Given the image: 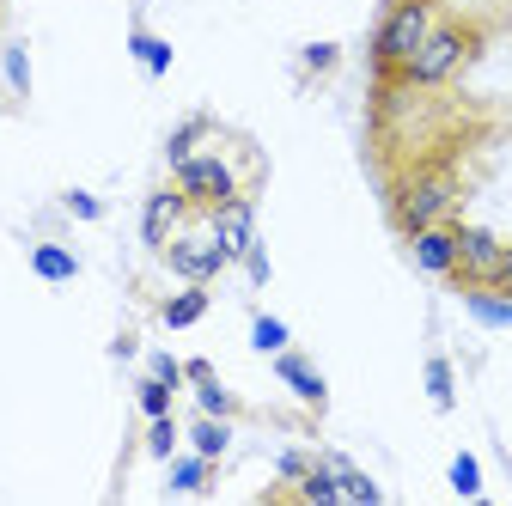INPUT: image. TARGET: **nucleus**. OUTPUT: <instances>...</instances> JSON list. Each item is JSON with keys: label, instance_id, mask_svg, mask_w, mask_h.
I'll return each instance as SVG.
<instances>
[{"label": "nucleus", "instance_id": "nucleus-1", "mask_svg": "<svg viewBox=\"0 0 512 506\" xmlns=\"http://www.w3.org/2000/svg\"><path fill=\"white\" fill-rule=\"evenodd\" d=\"M433 25H439V0H384V13L372 25V74L397 80Z\"/></svg>", "mask_w": 512, "mask_h": 506}, {"label": "nucleus", "instance_id": "nucleus-2", "mask_svg": "<svg viewBox=\"0 0 512 506\" xmlns=\"http://www.w3.org/2000/svg\"><path fill=\"white\" fill-rule=\"evenodd\" d=\"M470 55H476V31L439 13V25L421 37V49L409 55V68H403L397 80L415 86V92H439V86H452V80L470 68Z\"/></svg>", "mask_w": 512, "mask_h": 506}, {"label": "nucleus", "instance_id": "nucleus-3", "mask_svg": "<svg viewBox=\"0 0 512 506\" xmlns=\"http://www.w3.org/2000/svg\"><path fill=\"white\" fill-rule=\"evenodd\" d=\"M458 171L452 165H415L403 183H397V196H391V214H397V232H421L433 220H452L458 214Z\"/></svg>", "mask_w": 512, "mask_h": 506}, {"label": "nucleus", "instance_id": "nucleus-4", "mask_svg": "<svg viewBox=\"0 0 512 506\" xmlns=\"http://www.w3.org/2000/svg\"><path fill=\"white\" fill-rule=\"evenodd\" d=\"M171 183L189 196V208H220L238 196V171L220 159V153H189L171 165Z\"/></svg>", "mask_w": 512, "mask_h": 506}, {"label": "nucleus", "instance_id": "nucleus-5", "mask_svg": "<svg viewBox=\"0 0 512 506\" xmlns=\"http://www.w3.org/2000/svg\"><path fill=\"white\" fill-rule=\"evenodd\" d=\"M500 238L488 232V226H458V269H452V281L458 287H494L500 281Z\"/></svg>", "mask_w": 512, "mask_h": 506}, {"label": "nucleus", "instance_id": "nucleus-6", "mask_svg": "<svg viewBox=\"0 0 512 506\" xmlns=\"http://www.w3.org/2000/svg\"><path fill=\"white\" fill-rule=\"evenodd\" d=\"M165 263L183 275V281H214L220 269H226V250H220V238H214V226L208 232H196V238H189V232H177L171 244H165Z\"/></svg>", "mask_w": 512, "mask_h": 506}, {"label": "nucleus", "instance_id": "nucleus-7", "mask_svg": "<svg viewBox=\"0 0 512 506\" xmlns=\"http://www.w3.org/2000/svg\"><path fill=\"white\" fill-rule=\"evenodd\" d=\"M409 263L421 275H445V281H452V269H458V220H433V226L409 232Z\"/></svg>", "mask_w": 512, "mask_h": 506}, {"label": "nucleus", "instance_id": "nucleus-8", "mask_svg": "<svg viewBox=\"0 0 512 506\" xmlns=\"http://www.w3.org/2000/svg\"><path fill=\"white\" fill-rule=\"evenodd\" d=\"M183 220H189V196L171 183V189H153L147 196V208H141V238H147V250H165L177 232H183Z\"/></svg>", "mask_w": 512, "mask_h": 506}, {"label": "nucleus", "instance_id": "nucleus-9", "mask_svg": "<svg viewBox=\"0 0 512 506\" xmlns=\"http://www.w3.org/2000/svg\"><path fill=\"white\" fill-rule=\"evenodd\" d=\"M208 226H214V238H220V250H226V263H244V250L256 244V208H250L244 196H232V202L208 208Z\"/></svg>", "mask_w": 512, "mask_h": 506}, {"label": "nucleus", "instance_id": "nucleus-10", "mask_svg": "<svg viewBox=\"0 0 512 506\" xmlns=\"http://www.w3.org/2000/svg\"><path fill=\"white\" fill-rule=\"evenodd\" d=\"M275 378H281V385H287L299 403H311V409H324V403H330L324 372H317L305 354H293V348H281V354H275Z\"/></svg>", "mask_w": 512, "mask_h": 506}, {"label": "nucleus", "instance_id": "nucleus-11", "mask_svg": "<svg viewBox=\"0 0 512 506\" xmlns=\"http://www.w3.org/2000/svg\"><path fill=\"white\" fill-rule=\"evenodd\" d=\"M464 305L482 330H512V293L506 287H464Z\"/></svg>", "mask_w": 512, "mask_h": 506}, {"label": "nucleus", "instance_id": "nucleus-12", "mask_svg": "<svg viewBox=\"0 0 512 506\" xmlns=\"http://www.w3.org/2000/svg\"><path fill=\"white\" fill-rule=\"evenodd\" d=\"M159 318H165V330H189V324H202V318H208V287H202V281H183V293H171V299H165Z\"/></svg>", "mask_w": 512, "mask_h": 506}, {"label": "nucleus", "instance_id": "nucleus-13", "mask_svg": "<svg viewBox=\"0 0 512 506\" xmlns=\"http://www.w3.org/2000/svg\"><path fill=\"white\" fill-rule=\"evenodd\" d=\"M324 464L336 470V482H342V500H354V506H378V500H384V488H378L366 470H354V458H342V452H324Z\"/></svg>", "mask_w": 512, "mask_h": 506}, {"label": "nucleus", "instance_id": "nucleus-14", "mask_svg": "<svg viewBox=\"0 0 512 506\" xmlns=\"http://www.w3.org/2000/svg\"><path fill=\"white\" fill-rule=\"evenodd\" d=\"M293 494H299L305 506H342V482H336V470H330L324 458H317V464L293 482Z\"/></svg>", "mask_w": 512, "mask_h": 506}, {"label": "nucleus", "instance_id": "nucleus-15", "mask_svg": "<svg viewBox=\"0 0 512 506\" xmlns=\"http://www.w3.org/2000/svg\"><path fill=\"white\" fill-rule=\"evenodd\" d=\"M128 55H135L141 68L159 80V74H171V55H177V49H171L165 37H153V31H128Z\"/></svg>", "mask_w": 512, "mask_h": 506}, {"label": "nucleus", "instance_id": "nucleus-16", "mask_svg": "<svg viewBox=\"0 0 512 506\" xmlns=\"http://www.w3.org/2000/svg\"><path fill=\"white\" fill-rule=\"evenodd\" d=\"M31 269H37L43 281L61 287V281H74V275H80V257H74V250H61V244H37V250H31Z\"/></svg>", "mask_w": 512, "mask_h": 506}, {"label": "nucleus", "instance_id": "nucleus-17", "mask_svg": "<svg viewBox=\"0 0 512 506\" xmlns=\"http://www.w3.org/2000/svg\"><path fill=\"white\" fill-rule=\"evenodd\" d=\"M232 446V427H226V415H202L196 427H189V452H202V458H220Z\"/></svg>", "mask_w": 512, "mask_h": 506}, {"label": "nucleus", "instance_id": "nucleus-18", "mask_svg": "<svg viewBox=\"0 0 512 506\" xmlns=\"http://www.w3.org/2000/svg\"><path fill=\"white\" fill-rule=\"evenodd\" d=\"M208 464L214 458H171V470H165V482H171V494H202L208 488Z\"/></svg>", "mask_w": 512, "mask_h": 506}, {"label": "nucleus", "instance_id": "nucleus-19", "mask_svg": "<svg viewBox=\"0 0 512 506\" xmlns=\"http://www.w3.org/2000/svg\"><path fill=\"white\" fill-rule=\"evenodd\" d=\"M421 378H427V397H433V409H439V415H452V409H458V385H452V366H445V360L433 354Z\"/></svg>", "mask_w": 512, "mask_h": 506}, {"label": "nucleus", "instance_id": "nucleus-20", "mask_svg": "<svg viewBox=\"0 0 512 506\" xmlns=\"http://www.w3.org/2000/svg\"><path fill=\"white\" fill-rule=\"evenodd\" d=\"M250 348L275 360L281 348H293V336H287V324H281V318H250Z\"/></svg>", "mask_w": 512, "mask_h": 506}, {"label": "nucleus", "instance_id": "nucleus-21", "mask_svg": "<svg viewBox=\"0 0 512 506\" xmlns=\"http://www.w3.org/2000/svg\"><path fill=\"white\" fill-rule=\"evenodd\" d=\"M445 482H452V494H464V500H476V494H482V464H476L470 452H458L452 464H445Z\"/></svg>", "mask_w": 512, "mask_h": 506}, {"label": "nucleus", "instance_id": "nucleus-22", "mask_svg": "<svg viewBox=\"0 0 512 506\" xmlns=\"http://www.w3.org/2000/svg\"><path fill=\"white\" fill-rule=\"evenodd\" d=\"M196 403H202V415H232L238 403H232V391L220 385V378L208 372V378H196Z\"/></svg>", "mask_w": 512, "mask_h": 506}, {"label": "nucleus", "instance_id": "nucleus-23", "mask_svg": "<svg viewBox=\"0 0 512 506\" xmlns=\"http://www.w3.org/2000/svg\"><path fill=\"white\" fill-rule=\"evenodd\" d=\"M171 397H177V391L165 385V378H153V372L141 378V415H147V421H153V415H171Z\"/></svg>", "mask_w": 512, "mask_h": 506}, {"label": "nucleus", "instance_id": "nucleus-24", "mask_svg": "<svg viewBox=\"0 0 512 506\" xmlns=\"http://www.w3.org/2000/svg\"><path fill=\"white\" fill-rule=\"evenodd\" d=\"M147 452H153V458H177V427H171V415H153V427H147Z\"/></svg>", "mask_w": 512, "mask_h": 506}, {"label": "nucleus", "instance_id": "nucleus-25", "mask_svg": "<svg viewBox=\"0 0 512 506\" xmlns=\"http://www.w3.org/2000/svg\"><path fill=\"white\" fill-rule=\"evenodd\" d=\"M202 135H208V122H202V116H196V122H183V129L171 135V147H165V159H171V165H177V159H189Z\"/></svg>", "mask_w": 512, "mask_h": 506}, {"label": "nucleus", "instance_id": "nucleus-26", "mask_svg": "<svg viewBox=\"0 0 512 506\" xmlns=\"http://www.w3.org/2000/svg\"><path fill=\"white\" fill-rule=\"evenodd\" d=\"M61 202H68V214H74V220H98V214H104V202L92 196V189H68Z\"/></svg>", "mask_w": 512, "mask_h": 506}, {"label": "nucleus", "instance_id": "nucleus-27", "mask_svg": "<svg viewBox=\"0 0 512 506\" xmlns=\"http://www.w3.org/2000/svg\"><path fill=\"white\" fill-rule=\"evenodd\" d=\"M7 86H13V92H31V61H25V49H19V43L7 49Z\"/></svg>", "mask_w": 512, "mask_h": 506}, {"label": "nucleus", "instance_id": "nucleus-28", "mask_svg": "<svg viewBox=\"0 0 512 506\" xmlns=\"http://www.w3.org/2000/svg\"><path fill=\"white\" fill-rule=\"evenodd\" d=\"M244 275H250L256 287L269 281V250H263V244H250V250H244Z\"/></svg>", "mask_w": 512, "mask_h": 506}, {"label": "nucleus", "instance_id": "nucleus-29", "mask_svg": "<svg viewBox=\"0 0 512 506\" xmlns=\"http://www.w3.org/2000/svg\"><path fill=\"white\" fill-rule=\"evenodd\" d=\"M305 68H311V74L336 68V43H305Z\"/></svg>", "mask_w": 512, "mask_h": 506}, {"label": "nucleus", "instance_id": "nucleus-30", "mask_svg": "<svg viewBox=\"0 0 512 506\" xmlns=\"http://www.w3.org/2000/svg\"><path fill=\"white\" fill-rule=\"evenodd\" d=\"M311 464H317V458H305V452H281V482L293 488V482H299V476H305Z\"/></svg>", "mask_w": 512, "mask_h": 506}, {"label": "nucleus", "instance_id": "nucleus-31", "mask_svg": "<svg viewBox=\"0 0 512 506\" xmlns=\"http://www.w3.org/2000/svg\"><path fill=\"white\" fill-rule=\"evenodd\" d=\"M153 378H165V385L177 391V385H183V366H177L171 354H153Z\"/></svg>", "mask_w": 512, "mask_h": 506}, {"label": "nucleus", "instance_id": "nucleus-32", "mask_svg": "<svg viewBox=\"0 0 512 506\" xmlns=\"http://www.w3.org/2000/svg\"><path fill=\"white\" fill-rule=\"evenodd\" d=\"M494 287H506V293H512V244L500 250V281H494Z\"/></svg>", "mask_w": 512, "mask_h": 506}]
</instances>
